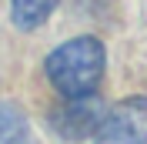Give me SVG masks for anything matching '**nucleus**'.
Here are the masks:
<instances>
[{
  "mask_svg": "<svg viewBox=\"0 0 147 144\" xmlns=\"http://www.w3.org/2000/svg\"><path fill=\"white\" fill-rule=\"evenodd\" d=\"M104 60L107 54L97 37H74L57 50H50L44 71L60 97H84L97 90L104 77Z\"/></svg>",
  "mask_w": 147,
  "mask_h": 144,
  "instance_id": "f257e3e1",
  "label": "nucleus"
},
{
  "mask_svg": "<svg viewBox=\"0 0 147 144\" xmlns=\"http://www.w3.org/2000/svg\"><path fill=\"white\" fill-rule=\"evenodd\" d=\"M94 144H147V97H124L107 107Z\"/></svg>",
  "mask_w": 147,
  "mask_h": 144,
  "instance_id": "f03ea898",
  "label": "nucleus"
},
{
  "mask_svg": "<svg viewBox=\"0 0 147 144\" xmlns=\"http://www.w3.org/2000/svg\"><path fill=\"white\" fill-rule=\"evenodd\" d=\"M104 114H107V104H104L97 94L64 97L54 111H50V127H54L60 137H67V141H84V137L97 134Z\"/></svg>",
  "mask_w": 147,
  "mask_h": 144,
  "instance_id": "7ed1b4c3",
  "label": "nucleus"
},
{
  "mask_svg": "<svg viewBox=\"0 0 147 144\" xmlns=\"http://www.w3.org/2000/svg\"><path fill=\"white\" fill-rule=\"evenodd\" d=\"M0 144H34L27 117L10 101H0Z\"/></svg>",
  "mask_w": 147,
  "mask_h": 144,
  "instance_id": "20e7f679",
  "label": "nucleus"
},
{
  "mask_svg": "<svg viewBox=\"0 0 147 144\" xmlns=\"http://www.w3.org/2000/svg\"><path fill=\"white\" fill-rule=\"evenodd\" d=\"M54 7H57V0H10V14H13V24L20 30L40 27L54 14Z\"/></svg>",
  "mask_w": 147,
  "mask_h": 144,
  "instance_id": "39448f33",
  "label": "nucleus"
}]
</instances>
